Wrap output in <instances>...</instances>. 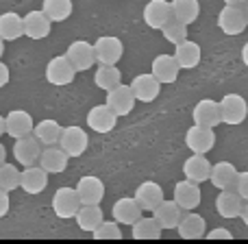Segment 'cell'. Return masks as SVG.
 Returning <instances> with one entry per match:
<instances>
[{
    "instance_id": "12",
    "label": "cell",
    "mask_w": 248,
    "mask_h": 244,
    "mask_svg": "<svg viewBox=\"0 0 248 244\" xmlns=\"http://www.w3.org/2000/svg\"><path fill=\"white\" fill-rule=\"evenodd\" d=\"M87 144H90V137H87V133L81 127H63L59 146L70 157H81L87 150Z\"/></svg>"
},
{
    "instance_id": "37",
    "label": "cell",
    "mask_w": 248,
    "mask_h": 244,
    "mask_svg": "<svg viewBox=\"0 0 248 244\" xmlns=\"http://www.w3.org/2000/svg\"><path fill=\"white\" fill-rule=\"evenodd\" d=\"M20 177L22 172L17 170V166L4 162L0 166V188L7 190V192H13L16 188H20Z\"/></svg>"
},
{
    "instance_id": "21",
    "label": "cell",
    "mask_w": 248,
    "mask_h": 244,
    "mask_svg": "<svg viewBox=\"0 0 248 244\" xmlns=\"http://www.w3.org/2000/svg\"><path fill=\"white\" fill-rule=\"evenodd\" d=\"M183 214H185V210L179 207V203H176L174 198H172V201H166V198H163V201L153 210V216L159 220V225H161L163 229H176L181 223V218H183Z\"/></svg>"
},
{
    "instance_id": "32",
    "label": "cell",
    "mask_w": 248,
    "mask_h": 244,
    "mask_svg": "<svg viewBox=\"0 0 248 244\" xmlns=\"http://www.w3.org/2000/svg\"><path fill=\"white\" fill-rule=\"evenodd\" d=\"M61 133H63V127H61L57 120H50V118H46V120H39L37 124H35V129H33V135L37 137V140L42 142L44 146L59 144Z\"/></svg>"
},
{
    "instance_id": "14",
    "label": "cell",
    "mask_w": 248,
    "mask_h": 244,
    "mask_svg": "<svg viewBox=\"0 0 248 244\" xmlns=\"http://www.w3.org/2000/svg\"><path fill=\"white\" fill-rule=\"evenodd\" d=\"M4 122H7V135L13 137V140L31 135L35 129L33 116H31L29 112H24V109H13V112H9Z\"/></svg>"
},
{
    "instance_id": "23",
    "label": "cell",
    "mask_w": 248,
    "mask_h": 244,
    "mask_svg": "<svg viewBox=\"0 0 248 244\" xmlns=\"http://www.w3.org/2000/svg\"><path fill=\"white\" fill-rule=\"evenodd\" d=\"M133 196H135V201L140 203V207L144 211H153L163 201V188L159 183H155V181H144V183H140L135 188Z\"/></svg>"
},
{
    "instance_id": "25",
    "label": "cell",
    "mask_w": 248,
    "mask_h": 244,
    "mask_svg": "<svg viewBox=\"0 0 248 244\" xmlns=\"http://www.w3.org/2000/svg\"><path fill=\"white\" fill-rule=\"evenodd\" d=\"M176 229H179V236L183 240H201V238L207 236L205 218L201 214H194V211H185Z\"/></svg>"
},
{
    "instance_id": "16",
    "label": "cell",
    "mask_w": 248,
    "mask_h": 244,
    "mask_svg": "<svg viewBox=\"0 0 248 244\" xmlns=\"http://www.w3.org/2000/svg\"><path fill=\"white\" fill-rule=\"evenodd\" d=\"M192 118H194V124H201V127H209V129H216L220 122H222V114H220V103L211 98H202L196 103L192 112Z\"/></svg>"
},
{
    "instance_id": "18",
    "label": "cell",
    "mask_w": 248,
    "mask_h": 244,
    "mask_svg": "<svg viewBox=\"0 0 248 244\" xmlns=\"http://www.w3.org/2000/svg\"><path fill=\"white\" fill-rule=\"evenodd\" d=\"M77 192L81 196L83 205H100V201L105 198V183L98 177H81L77 183Z\"/></svg>"
},
{
    "instance_id": "27",
    "label": "cell",
    "mask_w": 248,
    "mask_h": 244,
    "mask_svg": "<svg viewBox=\"0 0 248 244\" xmlns=\"http://www.w3.org/2000/svg\"><path fill=\"white\" fill-rule=\"evenodd\" d=\"M183 175H185V179L196 181L198 185H201L202 181H209V175H211L209 159H207L205 155L192 153V157H187L183 163Z\"/></svg>"
},
{
    "instance_id": "48",
    "label": "cell",
    "mask_w": 248,
    "mask_h": 244,
    "mask_svg": "<svg viewBox=\"0 0 248 244\" xmlns=\"http://www.w3.org/2000/svg\"><path fill=\"white\" fill-rule=\"evenodd\" d=\"M227 4H235V7H242V4H246V0H224Z\"/></svg>"
},
{
    "instance_id": "42",
    "label": "cell",
    "mask_w": 248,
    "mask_h": 244,
    "mask_svg": "<svg viewBox=\"0 0 248 244\" xmlns=\"http://www.w3.org/2000/svg\"><path fill=\"white\" fill-rule=\"evenodd\" d=\"M9 207H11V203H9V192L0 188V218H4V216L9 214Z\"/></svg>"
},
{
    "instance_id": "44",
    "label": "cell",
    "mask_w": 248,
    "mask_h": 244,
    "mask_svg": "<svg viewBox=\"0 0 248 244\" xmlns=\"http://www.w3.org/2000/svg\"><path fill=\"white\" fill-rule=\"evenodd\" d=\"M240 218L244 220V225L248 227V201H244V205H242V214H240Z\"/></svg>"
},
{
    "instance_id": "17",
    "label": "cell",
    "mask_w": 248,
    "mask_h": 244,
    "mask_svg": "<svg viewBox=\"0 0 248 244\" xmlns=\"http://www.w3.org/2000/svg\"><path fill=\"white\" fill-rule=\"evenodd\" d=\"M131 90L140 103H153V100L159 96V92H161V83L155 79L153 72L137 74V77L131 81Z\"/></svg>"
},
{
    "instance_id": "28",
    "label": "cell",
    "mask_w": 248,
    "mask_h": 244,
    "mask_svg": "<svg viewBox=\"0 0 248 244\" xmlns=\"http://www.w3.org/2000/svg\"><path fill=\"white\" fill-rule=\"evenodd\" d=\"M111 211H113V220H118L120 225H131L133 227V223L140 218L144 210H141L140 203L135 201V196H124L113 203Z\"/></svg>"
},
{
    "instance_id": "39",
    "label": "cell",
    "mask_w": 248,
    "mask_h": 244,
    "mask_svg": "<svg viewBox=\"0 0 248 244\" xmlns=\"http://www.w3.org/2000/svg\"><path fill=\"white\" fill-rule=\"evenodd\" d=\"M161 33H163V37H166L168 42L176 46V44H181V42L187 39V24H183V22H179V20H170L161 29Z\"/></svg>"
},
{
    "instance_id": "45",
    "label": "cell",
    "mask_w": 248,
    "mask_h": 244,
    "mask_svg": "<svg viewBox=\"0 0 248 244\" xmlns=\"http://www.w3.org/2000/svg\"><path fill=\"white\" fill-rule=\"evenodd\" d=\"M242 61H244V65L248 68V42L242 46Z\"/></svg>"
},
{
    "instance_id": "35",
    "label": "cell",
    "mask_w": 248,
    "mask_h": 244,
    "mask_svg": "<svg viewBox=\"0 0 248 244\" xmlns=\"http://www.w3.org/2000/svg\"><path fill=\"white\" fill-rule=\"evenodd\" d=\"M42 11L52 22H65L72 16V0H44Z\"/></svg>"
},
{
    "instance_id": "19",
    "label": "cell",
    "mask_w": 248,
    "mask_h": 244,
    "mask_svg": "<svg viewBox=\"0 0 248 244\" xmlns=\"http://www.w3.org/2000/svg\"><path fill=\"white\" fill-rule=\"evenodd\" d=\"M68 159L70 155L61 148L59 144H52V146H46L39 155V166L48 172V175H59L68 168Z\"/></svg>"
},
{
    "instance_id": "13",
    "label": "cell",
    "mask_w": 248,
    "mask_h": 244,
    "mask_svg": "<svg viewBox=\"0 0 248 244\" xmlns=\"http://www.w3.org/2000/svg\"><path fill=\"white\" fill-rule=\"evenodd\" d=\"M135 94H133L131 85H116L113 90L107 92V100L105 103L109 105V107L113 109V112L118 114V116H128V114L133 112V107H135Z\"/></svg>"
},
{
    "instance_id": "4",
    "label": "cell",
    "mask_w": 248,
    "mask_h": 244,
    "mask_svg": "<svg viewBox=\"0 0 248 244\" xmlns=\"http://www.w3.org/2000/svg\"><path fill=\"white\" fill-rule=\"evenodd\" d=\"M220 114L224 124H242L248 116V103L242 94H227L220 100Z\"/></svg>"
},
{
    "instance_id": "30",
    "label": "cell",
    "mask_w": 248,
    "mask_h": 244,
    "mask_svg": "<svg viewBox=\"0 0 248 244\" xmlns=\"http://www.w3.org/2000/svg\"><path fill=\"white\" fill-rule=\"evenodd\" d=\"M163 227L159 225V220L155 216H140L133 223V238L135 240H159L161 238Z\"/></svg>"
},
{
    "instance_id": "36",
    "label": "cell",
    "mask_w": 248,
    "mask_h": 244,
    "mask_svg": "<svg viewBox=\"0 0 248 244\" xmlns=\"http://www.w3.org/2000/svg\"><path fill=\"white\" fill-rule=\"evenodd\" d=\"M94 83L100 87V90L109 92L122 83V72L116 68V65H100L94 74Z\"/></svg>"
},
{
    "instance_id": "15",
    "label": "cell",
    "mask_w": 248,
    "mask_h": 244,
    "mask_svg": "<svg viewBox=\"0 0 248 244\" xmlns=\"http://www.w3.org/2000/svg\"><path fill=\"white\" fill-rule=\"evenodd\" d=\"M174 201L179 203V207H183L185 211L196 210L202 201V192L196 181H189V179L179 181V183L174 185Z\"/></svg>"
},
{
    "instance_id": "5",
    "label": "cell",
    "mask_w": 248,
    "mask_h": 244,
    "mask_svg": "<svg viewBox=\"0 0 248 244\" xmlns=\"http://www.w3.org/2000/svg\"><path fill=\"white\" fill-rule=\"evenodd\" d=\"M94 50H96V61L100 65H116L122 59L124 46L118 37L113 35H103L94 42Z\"/></svg>"
},
{
    "instance_id": "43",
    "label": "cell",
    "mask_w": 248,
    "mask_h": 244,
    "mask_svg": "<svg viewBox=\"0 0 248 244\" xmlns=\"http://www.w3.org/2000/svg\"><path fill=\"white\" fill-rule=\"evenodd\" d=\"M9 83V68L0 61V87H4Z\"/></svg>"
},
{
    "instance_id": "34",
    "label": "cell",
    "mask_w": 248,
    "mask_h": 244,
    "mask_svg": "<svg viewBox=\"0 0 248 244\" xmlns=\"http://www.w3.org/2000/svg\"><path fill=\"white\" fill-rule=\"evenodd\" d=\"M103 223V210L100 205H81L77 211V225L81 231H94L98 225Z\"/></svg>"
},
{
    "instance_id": "9",
    "label": "cell",
    "mask_w": 248,
    "mask_h": 244,
    "mask_svg": "<svg viewBox=\"0 0 248 244\" xmlns=\"http://www.w3.org/2000/svg\"><path fill=\"white\" fill-rule=\"evenodd\" d=\"M39 155H42V142L33 133L16 140V144H13V157H16L17 163H22V168L35 166L39 162Z\"/></svg>"
},
{
    "instance_id": "33",
    "label": "cell",
    "mask_w": 248,
    "mask_h": 244,
    "mask_svg": "<svg viewBox=\"0 0 248 244\" xmlns=\"http://www.w3.org/2000/svg\"><path fill=\"white\" fill-rule=\"evenodd\" d=\"M174 20L183 22V24H194L201 16V2L198 0H170Z\"/></svg>"
},
{
    "instance_id": "47",
    "label": "cell",
    "mask_w": 248,
    "mask_h": 244,
    "mask_svg": "<svg viewBox=\"0 0 248 244\" xmlns=\"http://www.w3.org/2000/svg\"><path fill=\"white\" fill-rule=\"evenodd\" d=\"M4 133H7V122H4V118L0 116V137H2Z\"/></svg>"
},
{
    "instance_id": "24",
    "label": "cell",
    "mask_w": 248,
    "mask_h": 244,
    "mask_svg": "<svg viewBox=\"0 0 248 244\" xmlns=\"http://www.w3.org/2000/svg\"><path fill=\"white\" fill-rule=\"evenodd\" d=\"M48 185V172L42 166H26L20 177V188L26 194H42Z\"/></svg>"
},
{
    "instance_id": "50",
    "label": "cell",
    "mask_w": 248,
    "mask_h": 244,
    "mask_svg": "<svg viewBox=\"0 0 248 244\" xmlns=\"http://www.w3.org/2000/svg\"><path fill=\"white\" fill-rule=\"evenodd\" d=\"M244 13H246V20H248V0H246V4H244Z\"/></svg>"
},
{
    "instance_id": "11",
    "label": "cell",
    "mask_w": 248,
    "mask_h": 244,
    "mask_svg": "<svg viewBox=\"0 0 248 244\" xmlns=\"http://www.w3.org/2000/svg\"><path fill=\"white\" fill-rule=\"evenodd\" d=\"M150 72L155 74L161 85H170L179 79V72H181V65L176 61L174 55H157L150 64Z\"/></svg>"
},
{
    "instance_id": "26",
    "label": "cell",
    "mask_w": 248,
    "mask_h": 244,
    "mask_svg": "<svg viewBox=\"0 0 248 244\" xmlns=\"http://www.w3.org/2000/svg\"><path fill=\"white\" fill-rule=\"evenodd\" d=\"M244 198L235 192V190H220L218 198H216V210L222 218H240Z\"/></svg>"
},
{
    "instance_id": "10",
    "label": "cell",
    "mask_w": 248,
    "mask_h": 244,
    "mask_svg": "<svg viewBox=\"0 0 248 244\" xmlns=\"http://www.w3.org/2000/svg\"><path fill=\"white\" fill-rule=\"evenodd\" d=\"M170 20H174L172 4L168 0H148L144 7V22L155 31H161Z\"/></svg>"
},
{
    "instance_id": "40",
    "label": "cell",
    "mask_w": 248,
    "mask_h": 244,
    "mask_svg": "<svg viewBox=\"0 0 248 244\" xmlns=\"http://www.w3.org/2000/svg\"><path fill=\"white\" fill-rule=\"evenodd\" d=\"M235 192L240 194V196L244 198V201H248V170H246V172H240V175H237Z\"/></svg>"
},
{
    "instance_id": "41",
    "label": "cell",
    "mask_w": 248,
    "mask_h": 244,
    "mask_svg": "<svg viewBox=\"0 0 248 244\" xmlns=\"http://www.w3.org/2000/svg\"><path fill=\"white\" fill-rule=\"evenodd\" d=\"M207 238H209V240H233V233L224 227H216L214 231L207 233Z\"/></svg>"
},
{
    "instance_id": "49",
    "label": "cell",
    "mask_w": 248,
    "mask_h": 244,
    "mask_svg": "<svg viewBox=\"0 0 248 244\" xmlns=\"http://www.w3.org/2000/svg\"><path fill=\"white\" fill-rule=\"evenodd\" d=\"M2 52H4V39L0 37V57H2Z\"/></svg>"
},
{
    "instance_id": "7",
    "label": "cell",
    "mask_w": 248,
    "mask_h": 244,
    "mask_svg": "<svg viewBox=\"0 0 248 244\" xmlns=\"http://www.w3.org/2000/svg\"><path fill=\"white\" fill-rule=\"evenodd\" d=\"M118 118L120 116L105 103V105H96V107H92L90 112H87L85 120H87V127H90L94 133H111L118 124Z\"/></svg>"
},
{
    "instance_id": "2",
    "label": "cell",
    "mask_w": 248,
    "mask_h": 244,
    "mask_svg": "<svg viewBox=\"0 0 248 244\" xmlns=\"http://www.w3.org/2000/svg\"><path fill=\"white\" fill-rule=\"evenodd\" d=\"M74 74H77V70H74V65L70 64L65 55L52 57L46 65V81L50 85H57V87L70 85L74 81Z\"/></svg>"
},
{
    "instance_id": "3",
    "label": "cell",
    "mask_w": 248,
    "mask_h": 244,
    "mask_svg": "<svg viewBox=\"0 0 248 244\" xmlns=\"http://www.w3.org/2000/svg\"><path fill=\"white\" fill-rule=\"evenodd\" d=\"M218 26L224 35H231V37L244 33V29L248 26L244 9L235 7V4H224V9L218 13Z\"/></svg>"
},
{
    "instance_id": "1",
    "label": "cell",
    "mask_w": 248,
    "mask_h": 244,
    "mask_svg": "<svg viewBox=\"0 0 248 244\" xmlns=\"http://www.w3.org/2000/svg\"><path fill=\"white\" fill-rule=\"evenodd\" d=\"M81 196H78L77 188H59L52 196V211L57 218H77V211L81 210Z\"/></svg>"
},
{
    "instance_id": "22",
    "label": "cell",
    "mask_w": 248,
    "mask_h": 244,
    "mask_svg": "<svg viewBox=\"0 0 248 244\" xmlns=\"http://www.w3.org/2000/svg\"><path fill=\"white\" fill-rule=\"evenodd\" d=\"M237 168L231 162H218L211 166V175L209 181L214 188L218 190H235V181H237Z\"/></svg>"
},
{
    "instance_id": "31",
    "label": "cell",
    "mask_w": 248,
    "mask_h": 244,
    "mask_svg": "<svg viewBox=\"0 0 248 244\" xmlns=\"http://www.w3.org/2000/svg\"><path fill=\"white\" fill-rule=\"evenodd\" d=\"M24 35V17L17 16L16 11H7L0 16V37L4 42H13V39Z\"/></svg>"
},
{
    "instance_id": "51",
    "label": "cell",
    "mask_w": 248,
    "mask_h": 244,
    "mask_svg": "<svg viewBox=\"0 0 248 244\" xmlns=\"http://www.w3.org/2000/svg\"><path fill=\"white\" fill-rule=\"evenodd\" d=\"M107 2H116V0H107Z\"/></svg>"
},
{
    "instance_id": "46",
    "label": "cell",
    "mask_w": 248,
    "mask_h": 244,
    "mask_svg": "<svg viewBox=\"0 0 248 244\" xmlns=\"http://www.w3.org/2000/svg\"><path fill=\"white\" fill-rule=\"evenodd\" d=\"M4 159H7V148H4V146L0 144V166L4 163Z\"/></svg>"
},
{
    "instance_id": "8",
    "label": "cell",
    "mask_w": 248,
    "mask_h": 244,
    "mask_svg": "<svg viewBox=\"0 0 248 244\" xmlns=\"http://www.w3.org/2000/svg\"><path fill=\"white\" fill-rule=\"evenodd\" d=\"M185 144L192 153L196 155H207L216 144V133L209 127H201V124H194L187 129L185 133Z\"/></svg>"
},
{
    "instance_id": "38",
    "label": "cell",
    "mask_w": 248,
    "mask_h": 244,
    "mask_svg": "<svg viewBox=\"0 0 248 244\" xmlns=\"http://www.w3.org/2000/svg\"><path fill=\"white\" fill-rule=\"evenodd\" d=\"M94 240H122V229L118 220H103L98 227L92 231Z\"/></svg>"
},
{
    "instance_id": "29",
    "label": "cell",
    "mask_w": 248,
    "mask_h": 244,
    "mask_svg": "<svg viewBox=\"0 0 248 244\" xmlns=\"http://www.w3.org/2000/svg\"><path fill=\"white\" fill-rule=\"evenodd\" d=\"M174 57H176V61H179L181 70H194L198 64H201L202 50L196 42L185 39V42H181L174 46Z\"/></svg>"
},
{
    "instance_id": "20",
    "label": "cell",
    "mask_w": 248,
    "mask_h": 244,
    "mask_svg": "<svg viewBox=\"0 0 248 244\" xmlns=\"http://www.w3.org/2000/svg\"><path fill=\"white\" fill-rule=\"evenodd\" d=\"M50 26H52V20L42 11V9L29 11L24 16V35L31 39L48 37V35H50Z\"/></svg>"
},
{
    "instance_id": "6",
    "label": "cell",
    "mask_w": 248,
    "mask_h": 244,
    "mask_svg": "<svg viewBox=\"0 0 248 244\" xmlns=\"http://www.w3.org/2000/svg\"><path fill=\"white\" fill-rule=\"evenodd\" d=\"M65 57H68V61L74 65V70H77V72L90 70L92 65L96 64L94 44L83 42V39H77V42H72L68 46V50H65Z\"/></svg>"
}]
</instances>
